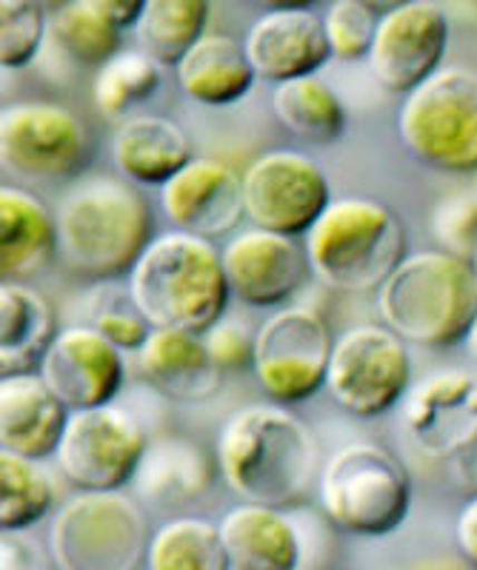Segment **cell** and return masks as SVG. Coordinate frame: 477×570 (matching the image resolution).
<instances>
[{"label": "cell", "mask_w": 477, "mask_h": 570, "mask_svg": "<svg viewBox=\"0 0 477 570\" xmlns=\"http://www.w3.org/2000/svg\"><path fill=\"white\" fill-rule=\"evenodd\" d=\"M321 448L301 416L278 402L243 405L223 422L215 460L223 480L246 502L289 508L309 493Z\"/></svg>", "instance_id": "6da1fadb"}, {"label": "cell", "mask_w": 477, "mask_h": 570, "mask_svg": "<svg viewBox=\"0 0 477 570\" xmlns=\"http://www.w3.org/2000/svg\"><path fill=\"white\" fill-rule=\"evenodd\" d=\"M58 254L72 274L95 283L132 274L155 240V214L126 177L93 175L66 191L58 214Z\"/></svg>", "instance_id": "7a4b0ae2"}, {"label": "cell", "mask_w": 477, "mask_h": 570, "mask_svg": "<svg viewBox=\"0 0 477 570\" xmlns=\"http://www.w3.org/2000/svg\"><path fill=\"white\" fill-rule=\"evenodd\" d=\"M129 294L152 328L206 334L230 308L223 252L189 232L155 234L129 274Z\"/></svg>", "instance_id": "3957f363"}, {"label": "cell", "mask_w": 477, "mask_h": 570, "mask_svg": "<svg viewBox=\"0 0 477 570\" xmlns=\"http://www.w3.org/2000/svg\"><path fill=\"white\" fill-rule=\"evenodd\" d=\"M378 314L400 340L424 348L464 343L477 314V274L449 252H415L378 288Z\"/></svg>", "instance_id": "277c9868"}, {"label": "cell", "mask_w": 477, "mask_h": 570, "mask_svg": "<svg viewBox=\"0 0 477 570\" xmlns=\"http://www.w3.org/2000/svg\"><path fill=\"white\" fill-rule=\"evenodd\" d=\"M406 228L372 197H338L303 237L309 268L332 292H378L403 263Z\"/></svg>", "instance_id": "5b68a950"}, {"label": "cell", "mask_w": 477, "mask_h": 570, "mask_svg": "<svg viewBox=\"0 0 477 570\" xmlns=\"http://www.w3.org/2000/svg\"><path fill=\"white\" fill-rule=\"evenodd\" d=\"M318 497L338 531L386 537L412 511V480L403 462L383 445L349 442L323 462Z\"/></svg>", "instance_id": "8992f818"}, {"label": "cell", "mask_w": 477, "mask_h": 570, "mask_svg": "<svg viewBox=\"0 0 477 570\" xmlns=\"http://www.w3.org/2000/svg\"><path fill=\"white\" fill-rule=\"evenodd\" d=\"M149 539L144 508L124 491H78L49 525L60 570H138Z\"/></svg>", "instance_id": "52a82bcc"}, {"label": "cell", "mask_w": 477, "mask_h": 570, "mask_svg": "<svg viewBox=\"0 0 477 570\" xmlns=\"http://www.w3.org/2000/svg\"><path fill=\"white\" fill-rule=\"evenodd\" d=\"M406 151L440 171H477V71L446 66L409 91L398 109Z\"/></svg>", "instance_id": "ba28073f"}, {"label": "cell", "mask_w": 477, "mask_h": 570, "mask_svg": "<svg viewBox=\"0 0 477 570\" xmlns=\"http://www.w3.org/2000/svg\"><path fill=\"white\" fill-rule=\"evenodd\" d=\"M327 394L360 420L383 416L412 389V356L392 328L360 323L334 337Z\"/></svg>", "instance_id": "9c48e42d"}, {"label": "cell", "mask_w": 477, "mask_h": 570, "mask_svg": "<svg viewBox=\"0 0 477 570\" xmlns=\"http://www.w3.org/2000/svg\"><path fill=\"white\" fill-rule=\"evenodd\" d=\"M403 422L424 454L446 462L464 488H477V376L438 371L406 394Z\"/></svg>", "instance_id": "30bf717a"}, {"label": "cell", "mask_w": 477, "mask_h": 570, "mask_svg": "<svg viewBox=\"0 0 477 570\" xmlns=\"http://www.w3.org/2000/svg\"><path fill=\"white\" fill-rule=\"evenodd\" d=\"M334 337L309 305H281L255 337V371L263 394L278 405L303 402L327 385Z\"/></svg>", "instance_id": "8fae6325"}, {"label": "cell", "mask_w": 477, "mask_h": 570, "mask_svg": "<svg viewBox=\"0 0 477 570\" xmlns=\"http://www.w3.org/2000/svg\"><path fill=\"white\" fill-rule=\"evenodd\" d=\"M146 451L144 425L126 409L104 405L72 411L55 460L78 491H124L138 476Z\"/></svg>", "instance_id": "7c38bea8"}, {"label": "cell", "mask_w": 477, "mask_h": 570, "mask_svg": "<svg viewBox=\"0 0 477 570\" xmlns=\"http://www.w3.org/2000/svg\"><path fill=\"white\" fill-rule=\"evenodd\" d=\"M0 157L27 180H69L89 166L93 140L72 109L27 100L0 115Z\"/></svg>", "instance_id": "4fadbf2b"}, {"label": "cell", "mask_w": 477, "mask_h": 570, "mask_svg": "<svg viewBox=\"0 0 477 570\" xmlns=\"http://www.w3.org/2000/svg\"><path fill=\"white\" fill-rule=\"evenodd\" d=\"M329 203V177L303 151H266L243 171V214L255 228L306 237Z\"/></svg>", "instance_id": "5bb4252c"}, {"label": "cell", "mask_w": 477, "mask_h": 570, "mask_svg": "<svg viewBox=\"0 0 477 570\" xmlns=\"http://www.w3.org/2000/svg\"><path fill=\"white\" fill-rule=\"evenodd\" d=\"M449 43V14L431 0H406L378 18L369 69L386 91L409 95L440 69Z\"/></svg>", "instance_id": "9a60e30c"}, {"label": "cell", "mask_w": 477, "mask_h": 570, "mask_svg": "<svg viewBox=\"0 0 477 570\" xmlns=\"http://www.w3.org/2000/svg\"><path fill=\"white\" fill-rule=\"evenodd\" d=\"M38 374L69 411L104 409L124 389L126 360L98 328L78 323L55 334Z\"/></svg>", "instance_id": "2e32d148"}, {"label": "cell", "mask_w": 477, "mask_h": 570, "mask_svg": "<svg viewBox=\"0 0 477 570\" xmlns=\"http://www.w3.org/2000/svg\"><path fill=\"white\" fill-rule=\"evenodd\" d=\"M221 252L232 297L252 308H281L312 274L306 248L266 228H243Z\"/></svg>", "instance_id": "e0dca14e"}, {"label": "cell", "mask_w": 477, "mask_h": 570, "mask_svg": "<svg viewBox=\"0 0 477 570\" xmlns=\"http://www.w3.org/2000/svg\"><path fill=\"white\" fill-rule=\"evenodd\" d=\"M160 208L177 232L215 240L246 217L243 175L215 157H195L166 186H160Z\"/></svg>", "instance_id": "ac0fdd59"}, {"label": "cell", "mask_w": 477, "mask_h": 570, "mask_svg": "<svg viewBox=\"0 0 477 570\" xmlns=\"http://www.w3.org/2000/svg\"><path fill=\"white\" fill-rule=\"evenodd\" d=\"M255 75L269 83L318 75L332 58L323 18L309 7H272L249 27L243 40Z\"/></svg>", "instance_id": "d6986e66"}, {"label": "cell", "mask_w": 477, "mask_h": 570, "mask_svg": "<svg viewBox=\"0 0 477 570\" xmlns=\"http://www.w3.org/2000/svg\"><path fill=\"white\" fill-rule=\"evenodd\" d=\"M72 411L40 374L0 376V451L49 460L58 454Z\"/></svg>", "instance_id": "ffe728a7"}, {"label": "cell", "mask_w": 477, "mask_h": 570, "mask_svg": "<svg viewBox=\"0 0 477 570\" xmlns=\"http://www.w3.org/2000/svg\"><path fill=\"white\" fill-rule=\"evenodd\" d=\"M138 371L166 400L203 402L221 391L223 371L212 360L203 334L181 328H152L138 351Z\"/></svg>", "instance_id": "44dd1931"}, {"label": "cell", "mask_w": 477, "mask_h": 570, "mask_svg": "<svg viewBox=\"0 0 477 570\" xmlns=\"http://www.w3.org/2000/svg\"><path fill=\"white\" fill-rule=\"evenodd\" d=\"M111 160L135 186H166L189 166L192 140L184 126L164 115H132L111 137Z\"/></svg>", "instance_id": "7402d4cb"}, {"label": "cell", "mask_w": 477, "mask_h": 570, "mask_svg": "<svg viewBox=\"0 0 477 570\" xmlns=\"http://www.w3.org/2000/svg\"><path fill=\"white\" fill-rule=\"evenodd\" d=\"M58 254V223L23 186L0 188V274L3 283H23Z\"/></svg>", "instance_id": "603a6c76"}, {"label": "cell", "mask_w": 477, "mask_h": 570, "mask_svg": "<svg viewBox=\"0 0 477 570\" xmlns=\"http://www.w3.org/2000/svg\"><path fill=\"white\" fill-rule=\"evenodd\" d=\"M217 525L232 570H298L301 564V537L281 508L243 502L223 513Z\"/></svg>", "instance_id": "cb8c5ba5"}, {"label": "cell", "mask_w": 477, "mask_h": 570, "mask_svg": "<svg viewBox=\"0 0 477 570\" xmlns=\"http://www.w3.org/2000/svg\"><path fill=\"white\" fill-rule=\"evenodd\" d=\"M55 334L52 305L27 283L0 285V376L38 374Z\"/></svg>", "instance_id": "d4e9b609"}, {"label": "cell", "mask_w": 477, "mask_h": 570, "mask_svg": "<svg viewBox=\"0 0 477 570\" xmlns=\"http://www.w3.org/2000/svg\"><path fill=\"white\" fill-rule=\"evenodd\" d=\"M186 98L203 106H230L246 98L257 80L241 40L223 32H206L175 66Z\"/></svg>", "instance_id": "484cf974"}, {"label": "cell", "mask_w": 477, "mask_h": 570, "mask_svg": "<svg viewBox=\"0 0 477 570\" xmlns=\"http://www.w3.org/2000/svg\"><path fill=\"white\" fill-rule=\"evenodd\" d=\"M215 468L203 448L184 436H160L149 442L144 462L138 468L135 485L140 497L160 502L164 508L192 505L212 488Z\"/></svg>", "instance_id": "4316f807"}, {"label": "cell", "mask_w": 477, "mask_h": 570, "mask_svg": "<svg viewBox=\"0 0 477 570\" xmlns=\"http://www.w3.org/2000/svg\"><path fill=\"white\" fill-rule=\"evenodd\" d=\"M272 111L283 129L306 142H318V146L338 140L347 126L343 100L321 75L278 83L272 91Z\"/></svg>", "instance_id": "83f0119b"}, {"label": "cell", "mask_w": 477, "mask_h": 570, "mask_svg": "<svg viewBox=\"0 0 477 570\" xmlns=\"http://www.w3.org/2000/svg\"><path fill=\"white\" fill-rule=\"evenodd\" d=\"M149 570H232L221 525L203 517H175L152 531Z\"/></svg>", "instance_id": "f1b7e54d"}, {"label": "cell", "mask_w": 477, "mask_h": 570, "mask_svg": "<svg viewBox=\"0 0 477 570\" xmlns=\"http://www.w3.org/2000/svg\"><path fill=\"white\" fill-rule=\"evenodd\" d=\"M210 12L206 0H146L135 27L140 52L160 66H177L206 35Z\"/></svg>", "instance_id": "f546056e"}, {"label": "cell", "mask_w": 477, "mask_h": 570, "mask_svg": "<svg viewBox=\"0 0 477 570\" xmlns=\"http://www.w3.org/2000/svg\"><path fill=\"white\" fill-rule=\"evenodd\" d=\"M49 35L72 60L104 66L120 52V29L104 12L100 0H69L49 14Z\"/></svg>", "instance_id": "4dcf8cb0"}, {"label": "cell", "mask_w": 477, "mask_h": 570, "mask_svg": "<svg viewBox=\"0 0 477 570\" xmlns=\"http://www.w3.org/2000/svg\"><path fill=\"white\" fill-rule=\"evenodd\" d=\"M55 505V485L38 460L0 451V531H29Z\"/></svg>", "instance_id": "1f68e13d"}, {"label": "cell", "mask_w": 477, "mask_h": 570, "mask_svg": "<svg viewBox=\"0 0 477 570\" xmlns=\"http://www.w3.org/2000/svg\"><path fill=\"white\" fill-rule=\"evenodd\" d=\"M160 80H164V66L152 60L146 52H140V49L118 52L95 75V109L106 120H120L124 124L126 111L149 100L160 89Z\"/></svg>", "instance_id": "d6a6232c"}, {"label": "cell", "mask_w": 477, "mask_h": 570, "mask_svg": "<svg viewBox=\"0 0 477 570\" xmlns=\"http://www.w3.org/2000/svg\"><path fill=\"white\" fill-rule=\"evenodd\" d=\"M49 14L38 0H3L0 3V63L23 69L38 58L47 40Z\"/></svg>", "instance_id": "836d02e7"}, {"label": "cell", "mask_w": 477, "mask_h": 570, "mask_svg": "<svg viewBox=\"0 0 477 570\" xmlns=\"http://www.w3.org/2000/svg\"><path fill=\"white\" fill-rule=\"evenodd\" d=\"M89 325L98 328L111 345H118L124 354H129V351L132 354H138L152 334V325L146 323L144 314L138 312V305L132 299L129 288H126V292L104 288V292L93 299Z\"/></svg>", "instance_id": "e575fe53"}, {"label": "cell", "mask_w": 477, "mask_h": 570, "mask_svg": "<svg viewBox=\"0 0 477 570\" xmlns=\"http://www.w3.org/2000/svg\"><path fill=\"white\" fill-rule=\"evenodd\" d=\"M323 29L332 58H369L378 32V14L367 7V0H334L323 12Z\"/></svg>", "instance_id": "d590c367"}, {"label": "cell", "mask_w": 477, "mask_h": 570, "mask_svg": "<svg viewBox=\"0 0 477 570\" xmlns=\"http://www.w3.org/2000/svg\"><path fill=\"white\" fill-rule=\"evenodd\" d=\"M431 232L444 252L471 263L477 254V195L460 191L440 200L431 212Z\"/></svg>", "instance_id": "8d00e7d4"}, {"label": "cell", "mask_w": 477, "mask_h": 570, "mask_svg": "<svg viewBox=\"0 0 477 570\" xmlns=\"http://www.w3.org/2000/svg\"><path fill=\"white\" fill-rule=\"evenodd\" d=\"M255 337L257 331H249V325L223 317L203 334V343L210 348L217 368L230 374V371H243L255 365Z\"/></svg>", "instance_id": "74e56055"}, {"label": "cell", "mask_w": 477, "mask_h": 570, "mask_svg": "<svg viewBox=\"0 0 477 570\" xmlns=\"http://www.w3.org/2000/svg\"><path fill=\"white\" fill-rule=\"evenodd\" d=\"M0 570H60L52 548L29 531L0 533Z\"/></svg>", "instance_id": "f35d334b"}, {"label": "cell", "mask_w": 477, "mask_h": 570, "mask_svg": "<svg viewBox=\"0 0 477 570\" xmlns=\"http://www.w3.org/2000/svg\"><path fill=\"white\" fill-rule=\"evenodd\" d=\"M455 544H458L460 559L477 570V493L460 508L458 522H455Z\"/></svg>", "instance_id": "ab89813d"}, {"label": "cell", "mask_w": 477, "mask_h": 570, "mask_svg": "<svg viewBox=\"0 0 477 570\" xmlns=\"http://www.w3.org/2000/svg\"><path fill=\"white\" fill-rule=\"evenodd\" d=\"M100 7H104V12L109 14L111 23L124 32V29L138 27L146 0H100Z\"/></svg>", "instance_id": "60d3db41"}, {"label": "cell", "mask_w": 477, "mask_h": 570, "mask_svg": "<svg viewBox=\"0 0 477 570\" xmlns=\"http://www.w3.org/2000/svg\"><path fill=\"white\" fill-rule=\"evenodd\" d=\"M403 570H475V568H471L466 559L438 557V559H424V562H415V564H409V568H403Z\"/></svg>", "instance_id": "b9f144b4"}, {"label": "cell", "mask_w": 477, "mask_h": 570, "mask_svg": "<svg viewBox=\"0 0 477 570\" xmlns=\"http://www.w3.org/2000/svg\"><path fill=\"white\" fill-rule=\"evenodd\" d=\"M464 348H466V354H469V360L475 363V368H477V314H475V320H471L469 331H466Z\"/></svg>", "instance_id": "7bdbcfd3"}, {"label": "cell", "mask_w": 477, "mask_h": 570, "mask_svg": "<svg viewBox=\"0 0 477 570\" xmlns=\"http://www.w3.org/2000/svg\"><path fill=\"white\" fill-rule=\"evenodd\" d=\"M471 266H475V274H477V254H475V259H471Z\"/></svg>", "instance_id": "ee69618b"}, {"label": "cell", "mask_w": 477, "mask_h": 570, "mask_svg": "<svg viewBox=\"0 0 477 570\" xmlns=\"http://www.w3.org/2000/svg\"><path fill=\"white\" fill-rule=\"evenodd\" d=\"M475 195H477V171H475Z\"/></svg>", "instance_id": "f6af8a7d"}]
</instances>
